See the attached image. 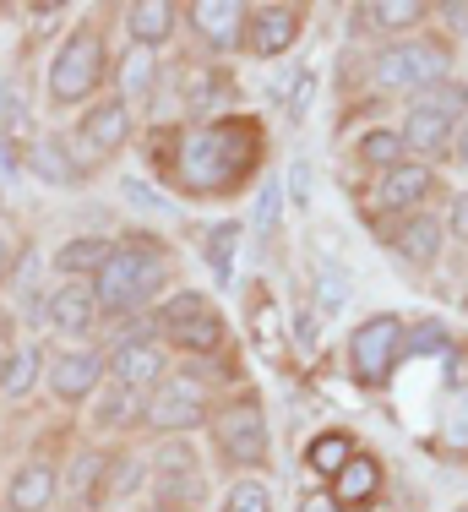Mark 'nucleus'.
<instances>
[{"label": "nucleus", "mask_w": 468, "mask_h": 512, "mask_svg": "<svg viewBox=\"0 0 468 512\" xmlns=\"http://www.w3.org/2000/svg\"><path fill=\"white\" fill-rule=\"evenodd\" d=\"M256 153V131L251 126H202L186 137V153H180V180L191 191H224L245 175Z\"/></svg>", "instance_id": "f257e3e1"}, {"label": "nucleus", "mask_w": 468, "mask_h": 512, "mask_svg": "<svg viewBox=\"0 0 468 512\" xmlns=\"http://www.w3.org/2000/svg\"><path fill=\"white\" fill-rule=\"evenodd\" d=\"M158 284H164V256L147 251V246H126V251H109V262L98 267L93 295L104 311H131V306H142Z\"/></svg>", "instance_id": "f03ea898"}, {"label": "nucleus", "mask_w": 468, "mask_h": 512, "mask_svg": "<svg viewBox=\"0 0 468 512\" xmlns=\"http://www.w3.org/2000/svg\"><path fill=\"white\" fill-rule=\"evenodd\" d=\"M98 77H104V39H98L93 28H82V33H71L66 50H60L55 66H49V99L77 104L98 88Z\"/></svg>", "instance_id": "7ed1b4c3"}, {"label": "nucleus", "mask_w": 468, "mask_h": 512, "mask_svg": "<svg viewBox=\"0 0 468 512\" xmlns=\"http://www.w3.org/2000/svg\"><path fill=\"white\" fill-rule=\"evenodd\" d=\"M458 109H468V88H447V82H436L430 93H420L409 109V137H403V148L414 153H436L441 142L452 137V120H458Z\"/></svg>", "instance_id": "20e7f679"}, {"label": "nucleus", "mask_w": 468, "mask_h": 512, "mask_svg": "<svg viewBox=\"0 0 468 512\" xmlns=\"http://www.w3.org/2000/svg\"><path fill=\"white\" fill-rule=\"evenodd\" d=\"M447 71V55L436 44H392L387 55L376 60V82L381 88H398V93H430Z\"/></svg>", "instance_id": "39448f33"}, {"label": "nucleus", "mask_w": 468, "mask_h": 512, "mask_svg": "<svg viewBox=\"0 0 468 512\" xmlns=\"http://www.w3.org/2000/svg\"><path fill=\"white\" fill-rule=\"evenodd\" d=\"M398 349H403V322L398 316H371L354 333V371H360V382H387Z\"/></svg>", "instance_id": "423d86ee"}, {"label": "nucleus", "mask_w": 468, "mask_h": 512, "mask_svg": "<svg viewBox=\"0 0 468 512\" xmlns=\"http://www.w3.org/2000/svg\"><path fill=\"white\" fill-rule=\"evenodd\" d=\"M158 322H164L169 338H175V344H186V349H218V338H224V327H218V316L207 311L202 295H175Z\"/></svg>", "instance_id": "0eeeda50"}, {"label": "nucleus", "mask_w": 468, "mask_h": 512, "mask_svg": "<svg viewBox=\"0 0 468 512\" xmlns=\"http://www.w3.org/2000/svg\"><path fill=\"white\" fill-rule=\"evenodd\" d=\"M196 420H202V387H196L191 376L164 382L153 393V404H147V425H158V431H186Z\"/></svg>", "instance_id": "6e6552de"}, {"label": "nucleus", "mask_w": 468, "mask_h": 512, "mask_svg": "<svg viewBox=\"0 0 468 512\" xmlns=\"http://www.w3.org/2000/svg\"><path fill=\"white\" fill-rule=\"evenodd\" d=\"M218 447H224L234 463H262L267 458V425H262V414H256L251 404L218 414Z\"/></svg>", "instance_id": "1a4fd4ad"}, {"label": "nucleus", "mask_w": 468, "mask_h": 512, "mask_svg": "<svg viewBox=\"0 0 468 512\" xmlns=\"http://www.w3.org/2000/svg\"><path fill=\"white\" fill-rule=\"evenodd\" d=\"M126 131H131L126 104L109 99V104L88 109V120H82V131H77V148H82V153H115L120 142H126Z\"/></svg>", "instance_id": "9d476101"}, {"label": "nucleus", "mask_w": 468, "mask_h": 512, "mask_svg": "<svg viewBox=\"0 0 468 512\" xmlns=\"http://www.w3.org/2000/svg\"><path fill=\"white\" fill-rule=\"evenodd\" d=\"M93 311H98V295L82 284H60L55 295H49V322H55L60 333H82V327L93 322Z\"/></svg>", "instance_id": "9b49d317"}, {"label": "nucleus", "mask_w": 468, "mask_h": 512, "mask_svg": "<svg viewBox=\"0 0 468 512\" xmlns=\"http://www.w3.org/2000/svg\"><path fill=\"white\" fill-rule=\"evenodd\" d=\"M98 371H104V360L98 355H60V365L49 371V382H55V398H66V404H77V398L93 393Z\"/></svg>", "instance_id": "f8f14e48"}, {"label": "nucleus", "mask_w": 468, "mask_h": 512, "mask_svg": "<svg viewBox=\"0 0 468 512\" xmlns=\"http://www.w3.org/2000/svg\"><path fill=\"white\" fill-rule=\"evenodd\" d=\"M191 22H196V33H202L207 44H234V39H240L245 11L229 6V0H196V6H191Z\"/></svg>", "instance_id": "ddd939ff"}, {"label": "nucleus", "mask_w": 468, "mask_h": 512, "mask_svg": "<svg viewBox=\"0 0 468 512\" xmlns=\"http://www.w3.org/2000/svg\"><path fill=\"white\" fill-rule=\"evenodd\" d=\"M420 197H430V169H420V164L387 169V180L376 186V202L381 207H409V202H420Z\"/></svg>", "instance_id": "4468645a"}, {"label": "nucleus", "mask_w": 468, "mask_h": 512, "mask_svg": "<svg viewBox=\"0 0 468 512\" xmlns=\"http://www.w3.org/2000/svg\"><path fill=\"white\" fill-rule=\"evenodd\" d=\"M376 485H381V469L371 458H349L343 463V474H338V485H332V502L338 507H365L376 496Z\"/></svg>", "instance_id": "2eb2a0df"}, {"label": "nucleus", "mask_w": 468, "mask_h": 512, "mask_svg": "<svg viewBox=\"0 0 468 512\" xmlns=\"http://www.w3.org/2000/svg\"><path fill=\"white\" fill-rule=\"evenodd\" d=\"M55 496V474L44 463H28V469L11 474V512H44V502Z\"/></svg>", "instance_id": "dca6fc26"}, {"label": "nucleus", "mask_w": 468, "mask_h": 512, "mask_svg": "<svg viewBox=\"0 0 468 512\" xmlns=\"http://www.w3.org/2000/svg\"><path fill=\"white\" fill-rule=\"evenodd\" d=\"M294 39H300V17H294V11H262L256 28H251V50L256 55H283Z\"/></svg>", "instance_id": "f3484780"}, {"label": "nucleus", "mask_w": 468, "mask_h": 512, "mask_svg": "<svg viewBox=\"0 0 468 512\" xmlns=\"http://www.w3.org/2000/svg\"><path fill=\"white\" fill-rule=\"evenodd\" d=\"M158 371H164V355H158L153 344H120V349H115V376H120V387H142V382H153Z\"/></svg>", "instance_id": "a211bd4d"}, {"label": "nucleus", "mask_w": 468, "mask_h": 512, "mask_svg": "<svg viewBox=\"0 0 468 512\" xmlns=\"http://www.w3.org/2000/svg\"><path fill=\"white\" fill-rule=\"evenodd\" d=\"M398 246L409 262H436V251H441V224L436 218H409V229L398 235Z\"/></svg>", "instance_id": "6ab92c4d"}, {"label": "nucleus", "mask_w": 468, "mask_h": 512, "mask_svg": "<svg viewBox=\"0 0 468 512\" xmlns=\"http://www.w3.org/2000/svg\"><path fill=\"white\" fill-rule=\"evenodd\" d=\"M175 28V6H164V0H153V6H131V33H137V44H158L164 33Z\"/></svg>", "instance_id": "aec40b11"}, {"label": "nucleus", "mask_w": 468, "mask_h": 512, "mask_svg": "<svg viewBox=\"0 0 468 512\" xmlns=\"http://www.w3.org/2000/svg\"><path fill=\"white\" fill-rule=\"evenodd\" d=\"M33 169H39L44 180H55V186H77V180H82V169L66 158L60 142H39V148H33Z\"/></svg>", "instance_id": "412c9836"}, {"label": "nucleus", "mask_w": 468, "mask_h": 512, "mask_svg": "<svg viewBox=\"0 0 468 512\" xmlns=\"http://www.w3.org/2000/svg\"><path fill=\"white\" fill-rule=\"evenodd\" d=\"M153 77H158V66H153V50H131L126 55V66H120V88H126V99H147L153 93Z\"/></svg>", "instance_id": "4be33fe9"}, {"label": "nucleus", "mask_w": 468, "mask_h": 512, "mask_svg": "<svg viewBox=\"0 0 468 512\" xmlns=\"http://www.w3.org/2000/svg\"><path fill=\"white\" fill-rule=\"evenodd\" d=\"M349 458H354V442H349V436H338V431L322 436V442H311V469L316 474H332V480H338Z\"/></svg>", "instance_id": "5701e85b"}, {"label": "nucleus", "mask_w": 468, "mask_h": 512, "mask_svg": "<svg viewBox=\"0 0 468 512\" xmlns=\"http://www.w3.org/2000/svg\"><path fill=\"white\" fill-rule=\"evenodd\" d=\"M55 262H60V273H88V267H104L109 262V240H93V235L88 240H71Z\"/></svg>", "instance_id": "b1692460"}, {"label": "nucleus", "mask_w": 468, "mask_h": 512, "mask_svg": "<svg viewBox=\"0 0 468 512\" xmlns=\"http://www.w3.org/2000/svg\"><path fill=\"white\" fill-rule=\"evenodd\" d=\"M142 404H137V387H109L104 393V404H98V425H131V420H142Z\"/></svg>", "instance_id": "393cba45"}, {"label": "nucleus", "mask_w": 468, "mask_h": 512, "mask_svg": "<svg viewBox=\"0 0 468 512\" xmlns=\"http://www.w3.org/2000/svg\"><path fill=\"white\" fill-rule=\"evenodd\" d=\"M360 153H365V164L398 169L409 148H403V137H398V131H365V137H360Z\"/></svg>", "instance_id": "a878e982"}, {"label": "nucleus", "mask_w": 468, "mask_h": 512, "mask_svg": "<svg viewBox=\"0 0 468 512\" xmlns=\"http://www.w3.org/2000/svg\"><path fill=\"white\" fill-rule=\"evenodd\" d=\"M234 246H240V229H234V224H218V229H213V240H207V256H213L218 278H229V273H234Z\"/></svg>", "instance_id": "bb28decb"}, {"label": "nucleus", "mask_w": 468, "mask_h": 512, "mask_svg": "<svg viewBox=\"0 0 468 512\" xmlns=\"http://www.w3.org/2000/svg\"><path fill=\"white\" fill-rule=\"evenodd\" d=\"M224 512H273V496H267V485L245 480V485H234V491L224 496Z\"/></svg>", "instance_id": "cd10ccee"}, {"label": "nucleus", "mask_w": 468, "mask_h": 512, "mask_svg": "<svg viewBox=\"0 0 468 512\" xmlns=\"http://www.w3.org/2000/svg\"><path fill=\"white\" fill-rule=\"evenodd\" d=\"M0 387H6L11 398H22L33 387V349H17V355L6 360V371H0Z\"/></svg>", "instance_id": "c85d7f7f"}, {"label": "nucleus", "mask_w": 468, "mask_h": 512, "mask_svg": "<svg viewBox=\"0 0 468 512\" xmlns=\"http://www.w3.org/2000/svg\"><path fill=\"white\" fill-rule=\"evenodd\" d=\"M158 480H180V474H196V453H191V447L186 442H169L164 447V453H158Z\"/></svg>", "instance_id": "c756f323"}, {"label": "nucleus", "mask_w": 468, "mask_h": 512, "mask_svg": "<svg viewBox=\"0 0 468 512\" xmlns=\"http://www.w3.org/2000/svg\"><path fill=\"white\" fill-rule=\"evenodd\" d=\"M360 17H371L376 28H409V22L420 17V6H414V0H409V6H403V0H392V6H365Z\"/></svg>", "instance_id": "7c9ffc66"}, {"label": "nucleus", "mask_w": 468, "mask_h": 512, "mask_svg": "<svg viewBox=\"0 0 468 512\" xmlns=\"http://www.w3.org/2000/svg\"><path fill=\"white\" fill-rule=\"evenodd\" d=\"M278 213H283V186L273 180V186H262V197H256V229L267 235V229L278 224Z\"/></svg>", "instance_id": "2f4dec72"}, {"label": "nucleus", "mask_w": 468, "mask_h": 512, "mask_svg": "<svg viewBox=\"0 0 468 512\" xmlns=\"http://www.w3.org/2000/svg\"><path fill=\"white\" fill-rule=\"evenodd\" d=\"M447 442L452 447H468V387L452 398V409H447Z\"/></svg>", "instance_id": "473e14b6"}, {"label": "nucleus", "mask_w": 468, "mask_h": 512, "mask_svg": "<svg viewBox=\"0 0 468 512\" xmlns=\"http://www.w3.org/2000/svg\"><path fill=\"white\" fill-rule=\"evenodd\" d=\"M256 344H262V355H278V316H273V306H256Z\"/></svg>", "instance_id": "72a5a7b5"}, {"label": "nucleus", "mask_w": 468, "mask_h": 512, "mask_svg": "<svg viewBox=\"0 0 468 512\" xmlns=\"http://www.w3.org/2000/svg\"><path fill=\"white\" fill-rule=\"evenodd\" d=\"M343 300H349V284H343L338 267H327V273H322V306H327V311H338Z\"/></svg>", "instance_id": "f704fd0d"}, {"label": "nucleus", "mask_w": 468, "mask_h": 512, "mask_svg": "<svg viewBox=\"0 0 468 512\" xmlns=\"http://www.w3.org/2000/svg\"><path fill=\"white\" fill-rule=\"evenodd\" d=\"M447 349V333L441 327H420V333L409 338V355H441Z\"/></svg>", "instance_id": "c9c22d12"}, {"label": "nucleus", "mask_w": 468, "mask_h": 512, "mask_svg": "<svg viewBox=\"0 0 468 512\" xmlns=\"http://www.w3.org/2000/svg\"><path fill=\"white\" fill-rule=\"evenodd\" d=\"M289 191H294V202H300V207L311 202V169H305V164L289 169Z\"/></svg>", "instance_id": "e433bc0d"}, {"label": "nucleus", "mask_w": 468, "mask_h": 512, "mask_svg": "<svg viewBox=\"0 0 468 512\" xmlns=\"http://www.w3.org/2000/svg\"><path fill=\"white\" fill-rule=\"evenodd\" d=\"M294 344H300L305 355H311V349H316V316H311V311H305L300 322H294Z\"/></svg>", "instance_id": "4c0bfd02"}, {"label": "nucleus", "mask_w": 468, "mask_h": 512, "mask_svg": "<svg viewBox=\"0 0 468 512\" xmlns=\"http://www.w3.org/2000/svg\"><path fill=\"white\" fill-rule=\"evenodd\" d=\"M452 235L468 240V197H458V207H452Z\"/></svg>", "instance_id": "58836bf2"}, {"label": "nucleus", "mask_w": 468, "mask_h": 512, "mask_svg": "<svg viewBox=\"0 0 468 512\" xmlns=\"http://www.w3.org/2000/svg\"><path fill=\"white\" fill-rule=\"evenodd\" d=\"M300 512H338V502H332V496H311V502H305Z\"/></svg>", "instance_id": "ea45409f"}, {"label": "nucleus", "mask_w": 468, "mask_h": 512, "mask_svg": "<svg viewBox=\"0 0 468 512\" xmlns=\"http://www.w3.org/2000/svg\"><path fill=\"white\" fill-rule=\"evenodd\" d=\"M447 17H452V22H458V28L468 33V6H447Z\"/></svg>", "instance_id": "a19ab883"}, {"label": "nucleus", "mask_w": 468, "mask_h": 512, "mask_svg": "<svg viewBox=\"0 0 468 512\" xmlns=\"http://www.w3.org/2000/svg\"><path fill=\"white\" fill-rule=\"evenodd\" d=\"M6 262H11V235L0 229V267H6Z\"/></svg>", "instance_id": "79ce46f5"}, {"label": "nucleus", "mask_w": 468, "mask_h": 512, "mask_svg": "<svg viewBox=\"0 0 468 512\" xmlns=\"http://www.w3.org/2000/svg\"><path fill=\"white\" fill-rule=\"evenodd\" d=\"M458 158H468V126L458 131Z\"/></svg>", "instance_id": "37998d69"}, {"label": "nucleus", "mask_w": 468, "mask_h": 512, "mask_svg": "<svg viewBox=\"0 0 468 512\" xmlns=\"http://www.w3.org/2000/svg\"><path fill=\"white\" fill-rule=\"evenodd\" d=\"M142 512H180V507H142Z\"/></svg>", "instance_id": "c03bdc74"}, {"label": "nucleus", "mask_w": 468, "mask_h": 512, "mask_svg": "<svg viewBox=\"0 0 468 512\" xmlns=\"http://www.w3.org/2000/svg\"><path fill=\"white\" fill-rule=\"evenodd\" d=\"M6 360H11V355H6V349H0V371H6Z\"/></svg>", "instance_id": "a18cd8bd"}]
</instances>
